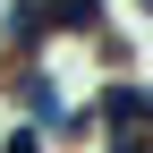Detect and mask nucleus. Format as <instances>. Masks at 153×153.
Instances as JSON below:
<instances>
[{"mask_svg": "<svg viewBox=\"0 0 153 153\" xmlns=\"http://www.w3.org/2000/svg\"><path fill=\"white\" fill-rule=\"evenodd\" d=\"M17 102H26L34 119H60V94H51V76H34V68L17 76Z\"/></svg>", "mask_w": 153, "mask_h": 153, "instance_id": "nucleus-1", "label": "nucleus"}, {"mask_svg": "<svg viewBox=\"0 0 153 153\" xmlns=\"http://www.w3.org/2000/svg\"><path fill=\"white\" fill-rule=\"evenodd\" d=\"M9 153H43V128H17V136H9Z\"/></svg>", "mask_w": 153, "mask_h": 153, "instance_id": "nucleus-2", "label": "nucleus"}]
</instances>
